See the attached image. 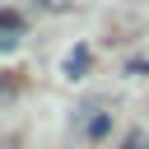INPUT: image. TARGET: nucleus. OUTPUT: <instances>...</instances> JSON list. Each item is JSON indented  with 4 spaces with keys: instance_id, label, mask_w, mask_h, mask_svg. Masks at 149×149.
Returning a JSON list of instances; mask_svg holds the SVG:
<instances>
[{
    "instance_id": "1",
    "label": "nucleus",
    "mask_w": 149,
    "mask_h": 149,
    "mask_svg": "<svg viewBox=\"0 0 149 149\" xmlns=\"http://www.w3.org/2000/svg\"><path fill=\"white\" fill-rule=\"evenodd\" d=\"M14 42H19V14H14V9H5V14H0V47L9 51Z\"/></svg>"
},
{
    "instance_id": "2",
    "label": "nucleus",
    "mask_w": 149,
    "mask_h": 149,
    "mask_svg": "<svg viewBox=\"0 0 149 149\" xmlns=\"http://www.w3.org/2000/svg\"><path fill=\"white\" fill-rule=\"evenodd\" d=\"M84 61H88V56H84V51H74V56L65 61V74H70V79H79V70H84Z\"/></svg>"
},
{
    "instance_id": "4",
    "label": "nucleus",
    "mask_w": 149,
    "mask_h": 149,
    "mask_svg": "<svg viewBox=\"0 0 149 149\" xmlns=\"http://www.w3.org/2000/svg\"><path fill=\"white\" fill-rule=\"evenodd\" d=\"M37 5H47V9H65L70 0H37Z\"/></svg>"
},
{
    "instance_id": "3",
    "label": "nucleus",
    "mask_w": 149,
    "mask_h": 149,
    "mask_svg": "<svg viewBox=\"0 0 149 149\" xmlns=\"http://www.w3.org/2000/svg\"><path fill=\"white\" fill-rule=\"evenodd\" d=\"M121 149H144V135H130V140H126Z\"/></svg>"
}]
</instances>
